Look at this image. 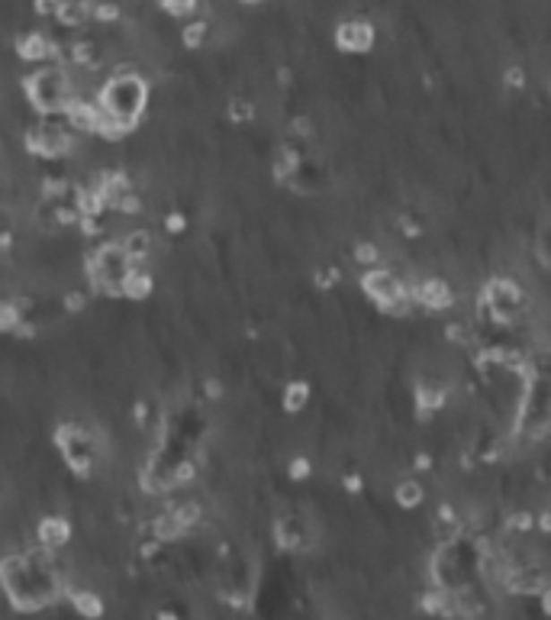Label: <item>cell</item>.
<instances>
[{
	"instance_id": "6da1fadb",
	"label": "cell",
	"mask_w": 551,
	"mask_h": 620,
	"mask_svg": "<svg viewBox=\"0 0 551 620\" xmlns=\"http://www.w3.org/2000/svg\"><path fill=\"white\" fill-rule=\"evenodd\" d=\"M0 585L7 591L10 605L16 611L32 614L52 605L62 595V581L52 572V565L36 553L26 556H4L0 559Z\"/></svg>"
},
{
	"instance_id": "7a4b0ae2",
	"label": "cell",
	"mask_w": 551,
	"mask_h": 620,
	"mask_svg": "<svg viewBox=\"0 0 551 620\" xmlns=\"http://www.w3.org/2000/svg\"><path fill=\"white\" fill-rule=\"evenodd\" d=\"M149 100V88L139 74H116L100 91V113L123 117V120H139Z\"/></svg>"
},
{
	"instance_id": "3957f363",
	"label": "cell",
	"mask_w": 551,
	"mask_h": 620,
	"mask_svg": "<svg viewBox=\"0 0 551 620\" xmlns=\"http://www.w3.org/2000/svg\"><path fill=\"white\" fill-rule=\"evenodd\" d=\"M26 97L32 100V107L42 113H65V107L72 104V81L65 74V68L48 65L42 72L26 78Z\"/></svg>"
},
{
	"instance_id": "277c9868",
	"label": "cell",
	"mask_w": 551,
	"mask_h": 620,
	"mask_svg": "<svg viewBox=\"0 0 551 620\" xmlns=\"http://www.w3.org/2000/svg\"><path fill=\"white\" fill-rule=\"evenodd\" d=\"M58 446H62L65 462H68L78 476H90V472H94L97 459H94V440H90V433H84V430L74 427V424H65V427L58 430Z\"/></svg>"
},
{
	"instance_id": "5b68a950",
	"label": "cell",
	"mask_w": 551,
	"mask_h": 620,
	"mask_svg": "<svg viewBox=\"0 0 551 620\" xmlns=\"http://www.w3.org/2000/svg\"><path fill=\"white\" fill-rule=\"evenodd\" d=\"M365 291H367V298L377 301V304L387 307V310H393V307L400 304V298H403V284H400L397 275L387 272V268L367 272L365 275Z\"/></svg>"
},
{
	"instance_id": "8992f818",
	"label": "cell",
	"mask_w": 551,
	"mask_h": 620,
	"mask_svg": "<svg viewBox=\"0 0 551 620\" xmlns=\"http://www.w3.org/2000/svg\"><path fill=\"white\" fill-rule=\"evenodd\" d=\"M26 145H30L32 155H42V159H58L62 153H68L72 139H68V133H62V129H56V127H39V129H32V133H30Z\"/></svg>"
},
{
	"instance_id": "52a82bcc",
	"label": "cell",
	"mask_w": 551,
	"mask_h": 620,
	"mask_svg": "<svg viewBox=\"0 0 551 620\" xmlns=\"http://www.w3.org/2000/svg\"><path fill=\"white\" fill-rule=\"evenodd\" d=\"M484 304H487L500 320H504V317H516V310H520V304H522V291L512 282H494L484 291Z\"/></svg>"
},
{
	"instance_id": "ba28073f",
	"label": "cell",
	"mask_w": 551,
	"mask_h": 620,
	"mask_svg": "<svg viewBox=\"0 0 551 620\" xmlns=\"http://www.w3.org/2000/svg\"><path fill=\"white\" fill-rule=\"evenodd\" d=\"M336 46L342 48V52H367V48L375 46V26L365 23V20H349V23H342L336 30Z\"/></svg>"
},
{
	"instance_id": "9c48e42d",
	"label": "cell",
	"mask_w": 551,
	"mask_h": 620,
	"mask_svg": "<svg viewBox=\"0 0 551 620\" xmlns=\"http://www.w3.org/2000/svg\"><path fill=\"white\" fill-rule=\"evenodd\" d=\"M16 56L26 58V62H46V58L56 56V46L42 36V32H23L16 39Z\"/></svg>"
},
{
	"instance_id": "30bf717a",
	"label": "cell",
	"mask_w": 551,
	"mask_h": 620,
	"mask_svg": "<svg viewBox=\"0 0 551 620\" xmlns=\"http://www.w3.org/2000/svg\"><path fill=\"white\" fill-rule=\"evenodd\" d=\"M36 537H39V543L46 549H62L65 543L72 540V524L65 517H46V520H39Z\"/></svg>"
},
{
	"instance_id": "8fae6325",
	"label": "cell",
	"mask_w": 551,
	"mask_h": 620,
	"mask_svg": "<svg viewBox=\"0 0 551 620\" xmlns=\"http://www.w3.org/2000/svg\"><path fill=\"white\" fill-rule=\"evenodd\" d=\"M413 298L419 301V304L432 307V310H442V307H448L452 301H455V294H452V288H448L445 282H439V278H429V282H423L419 288L413 291Z\"/></svg>"
},
{
	"instance_id": "7c38bea8",
	"label": "cell",
	"mask_w": 551,
	"mask_h": 620,
	"mask_svg": "<svg viewBox=\"0 0 551 620\" xmlns=\"http://www.w3.org/2000/svg\"><path fill=\"white\" fill-rule=\"evenodd\" d=\"M65 117H68V123H72L74 129H81V133H94L97 120H100V107L84 104V100H72V104L65 107Z\"/></svg>"
},
{
	"instance_id": "4fadbf2b",
	"label": "cell",
	"mask_w": 551,
	"mask_h": 620,
	"mask_svg": "<svg viewBox=\"0 0 551 620\" xmlns=\"http://www.w3.org/2000/svg\"><path fill=\"white\" fill-rule=\"evenodd\" d=\"M52 16H56L58 23L68 26V30H78V26H84L90 20V4L88 0H62Z\"/></svg>"
},
{
	"instance_id": "5bb4252c",
	"label": "cell",
	"mask_w": 551,
	"mask_h": 620,
	"mask_svg": "<svg viewBox=\"0 0 551 620\" xmlns=\"http://www.w3.org/2000/svg\"><path fill=\"white\" fill-rule=\"evenodd\" d=\"M120 291L126 294V298H149V291H152V278H149V272H142V268H129L126 278H123Z\"/></svg>"
},
{
	"instance_id": "9a60e30c",
	"label": "cell",
	"mask_w": 551,
	"mask_h": 620,
	"mask_svg": "<svg viewBox=\"0 0 551 620\" xmlns=\"http://www.w3.org/2000/svg\"><path fill=\"white\" fill-rule=\"evenodd\" d=\"M72 605L84 620H100V617H104V601H100V595H94V591H74Z\"/></svg>"
},
{
	"instance_id": "2e32d148",
	"label": "cell",
	"mask_w": 551,
	"mask_h": 620,
	"mask_svg": "<svg viewBox=\"0 0 551 620\" xmlns=\"http://www.w3.org/2000/svg\"><path fill=\"white\" fill-rule=\"evenodd\" d=\"M149 249H152V240H149V233H129V240L123 242V256L129 258V266H133V262H145Z\"/></svg>"
},
{
	"instance_id": "e0dca14e",
	"label": "cell",
	"mask_w": 551,
	"mask_h": 620,
	"mask_svg": "<svg viewBox=\"0 0 551 620\" xmlns=\"http://www.w3.org/2000/svg\"><path fill=\"white\" fill-rule=\"evenodd\" d=\"M152 530H155V540L159 543H171V540H177V537H184V530L175 520V514H161L152 524Z\"/></svg>"
},
{
	"instance_id": "ac0fdd59",
	"label": "cell",
	"mask_w": 551,
	"mask_h": 620,
	"mask_svg": "<svg viewBox=\"0 0 551 620\" xmlns=\"http://www.w3.org/2000/svg\"><path fill=\"white\" fill-rule=\"evenodd\" d=\"M423 485L419 482H400L397 485V504L400 508H419L423 504Z\"/></svg>"
},
{
	"instance_id": "d6986e66",
	"label": "cell",
	"mask_w": 551,
	"mask_h": 620,
	"mask_svg": "<svg viewBox=\"0 0 551 620\" xmlns=\"http://www.w3.org/2000/svg\"><path fill=\"white\" fill-rule=\"evenodd\" d=\"M207 36H210V26L203 23V20H194V23H187L181 30V39L187 48H200L203 42H207Z\"/></svg>"
},
{
	"instance_id": "ffe728a7",
	"label": "cell",
	"mask_w": 551,
	"mask_h": 620,
	"mask_svg": "<svg viewBox=\"0 0 551 620\" xmlns=\"http://www.w3.org/2000/svg\"><path fill=\"white\" fill-rule=\"evenodd\" d=\"M171 514H175V520H177V524H181V530H184V533L191 530V527H197V524H200V508H197V504H194V501H187V504H181V508H175V511H171Z\"/></svg>"
},
{
	"instance_id": "44dd1931",
	"label": "cell",
	"mask_w": 551,
	"mask_h": 620,
	"mask_svg": "<svg viewBox=\"0 0 551 620\" xmlns=\"http://www.w3.org/2000/svg\"><path fill=\"white\" fill-rule=\"evenodd\" d=\"M90 16H94L97 23H116V20H120V7H116L113 0H100V4L90 7Z\"/></svg>"
},
{
	"instance_id": "7402d4cb",
	"label": "cell",
	"mask_w": 551,
	"mask_h": 620,
	"mask_svg": "<svg viewBox=\"0 0 551 620\" xmlns=\"http://www.w3.org/2000/svg\"><path fill=\"white\" fill-rule=\"evenodd\" d=\"M304 404H306V385L304 381H297V385L288 388V395H284V407L294 414V411H300Z\"/></svg>"
},
{
	"instance_id": "603a6c76",
	"label": "cell",
	"mask_w": 551,
	"mask_h": 620,
	"mask_svg": "<svg viewBox=\"0 0 551 620\" xmlns=\"http://www.w3.org/2000/svg\"><path fill=\"white\" fill-rule=\"evenodd\" d=\"M16 323H20V310H16L13 301H0V333L13 330Z\"/></svg>"
},
{
	"instance_id": "cb8c5ba5",
	"label": "cell",
	"mask_w": 551,
	"mask_h": 620,
	"mask_svg": "<svg viewBox=\"0 0 551 620\" xmlns=\"http://www.w3.org/2000/svg\"><path fill=\"white\" fill-rule=\"evenodd\" d=\"M200 0H161V7L168 10L171 16H191L197 10Z\"/></svg>"
},
{
	"instance_id": "d4e9b609",
	"label": "cell",
	"mask_w": 551,
	"mask_h": 620,
	"mask_svg": "<svg viewBox=\"0 0 551 620\" xmlns=\"http://www.w3.org/2000/svg\"><path fill=\"white\" fill-rule=\"evenodd\" d=\"M355 262H361V266H375L377 262L375 242H358V246H355Z\"/></svg>"
},
{
	"instance_id": "484cf974",
	"label": "cell",
	"mask_w": 551,
	"mask_h": 620,
	"mask_svg": "<svg viewBox=\"0 0 551 620\" xmlns=\"http://www.w3.org/2000/svg\"><path fill=\"white\" fill-rule=\"evenodd\" d=\"M229 117H232V120H236V123L248 120V117H252V107H248V100H245V104H242V100H232Z\"/></svg>"
},
{
	"instance_id": "4316f807",
	"label": "cell",
	"mask_w": 551,
	"mask_h": 620,
	"mask_svg": "<svg viewBox=\"0 0 551 620\" xmlns=\"http://www.w3.org/2000/svg\"><path fill=\"white\" fill-rule=\"evenodd\" d=\"M306 476H310V462H306V459L290 462V478H306Z\"/></svg>"
},
{
	"instance_id": "83f0119b",
	"label": "cell",
	"mask_w": 551,
	"mask_h": 620,
	"mask_svg": "<svg viewBox=\"0 0 551 620\" xmlns=\"http://www.w3.org/2000/svg\"><path fill=\"white\" fill-rule=\"evenodd\" d=\"M62 4V0H36V13H42V16H52L56 13V7Z\"/></svg>"
},
{
	"instance_id": "f1b7e54d",
	"label": "cell",
	"mask_w": 551,
	"mask_h": 620,
	"mask_svg": "<svg viewBox=\"0 0 551 620\" xmlns=\"http://www.w3.org/2000/svg\"><path fill=\"white\" fill-rule=\"evenodd\" d=\"M510 527L512 530H532V517H526V514H516L510 520Z\"/></svg>"
},
{
	"instance_id": "f546056e",
	"label": "cell",
	"mask_w": 551,
	"mask_h": 620,
	"mask_svg": "<svg viewBox=\"0 0 551 620\" xmlns=\"http://www.w3.org/2000/svg\"><path fill=\"white\" fill-rule=\"evenodd\" d=\"M165 226H168L171 233H181V230H184V217H181V214H171V217L165 220Z\"/></svg>"
},
{
	"instance_id": "4dcf8cb0",
	"label": "cell",
	"mask_w": 551,
	"mask_h": 620,
	"mask_svg": "<svg viewBox=\"0 0 551 620\" xmlns=\"http://www.w3.org/2000/svg\"><path fill=\"white\" fill-rule=\"evenodd\" d=\"M345 488H349V492H361V478L349 476V478H345Z\"/></svg>"
},
{
	"instance_id": "1f68e13d",
	"label": "cell",
	"mask_w": 551,
	"mask_h": 620,
	"mask_svg": "<svg viewBox=\"0 0 551 620\" xmlns=\"http://www.w3.org/2000/svg\"><path fill=\"white\" fill-rule=\"evenodd\" d=\"M159 620H177V617L171 611H159Z\"/></svg>"
}]
</instances>
